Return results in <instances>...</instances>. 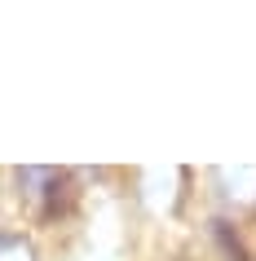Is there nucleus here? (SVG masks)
Here are the masks:
<instances>
[{"instance_id":"f257e3e1","label":"nucleus","mask_w":256,"mask_h":261,"mask_svg":"<svg viewBox=\"0 0 256 261\" xmlns=\"http://www.w3.org/2000/svg\"><path fill=\"white\" fill-rule=\"evenodd\" d=\"M18 186H22V195H27V204H36L40 217L62 213L67 199H71L67 173H53V168H22V173H18Z\"/></svg>"},{"instance_id":"7ed1b4c3","label":"nucleus","mask_w":256,"mask_h":261,"mask_svg":"<svg viewBox=\"0 0 256 261\" xmlns=\"http://www.w3.org/2000/svg\"><path fill=\"white\" fill-rule=\"evenodd\" d=\"M0 261H36V252L22 234H0Z\"/></svg>"},{"instance_id":"f03ea898","label":"nucleus","mask_w":256,"mask_h":261,"mask_svg":"<svg viewBox=\"0 0 256 261\" xmlns=\"http://www.w3.org/2000/svg\"><path fill=\"white\" fill-rule=\"evenodd\" d=\"M221 181L230 186V199H239V204H252L256 199V168H225L221 173Z\"/></svg>"}]
</instances>
